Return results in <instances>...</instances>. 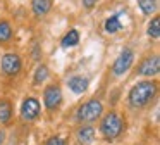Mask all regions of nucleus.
Masks as SVG:
<instances>
[{
    "instance_id": "obj_1",
    "label": "nucleus",
    "mask_w": 160,
    "mask_h": 145,
    "mask_svg": "<svg viewBox=\"0 0 160 145\" xmlns=\"http://www.w3.org/2000/svg\"><path fill=\"white\" fill-rule=\"evenodd\" d=\"M157 93L155 81H139L129 92V104L132 107H145Z\"/></svg>"
},
{
    "instance_id": "obj_2",
    "label": "nucleus",
    "mask_w": 160,
    "mask_h": 145,
    "mask_svg": "<svg viewBox=\"0 0 160 145\" xmlns=\"http://www.w3.org/2000/svg\"><path fill=\"white\" fill-rule=\"evenodd\" d=\"M103 112V105H102L100 100H88L83 105L78 109L76 112V119L79 123H91V121H97L98 117Z\"/></svg>"
},
{
    "instance_id": "obj_3",
    "label": "nucleus",
    "mask_w": 160,
    "mask_h": 145,
    "mask_svg": "<svg viewBox=\"0 0 160 145\" xmlns=\"http://www.w3.org/2000/svg\"><path fill=\"white\" fill-rule=\"evenodd\" d=\"M124 130V121L122 117L119 116L117 112H110L102 119V124H100V131L103 133L105 138H115L122 133Z\"/></svg>"
},
{
    "instance_id": "obj_4",
    "label": "nucleus",
    "mask_w": 160,
    "mask_h": 145,
    "mask_svg": "<svg viewBox=\"0 0 160 145\" xmlns=\"http://www.w3.org/2000/svg\"><path fill=\"white\" fill-rule=\"evenodd\" d=\"M132 62H134V54H132V50L131 48H124V50L121 52V55L115 59L114 66H112V71H114L115 76H121L131 67Z\"/></svg>"
},
{
    "instance_id": "obj_5",
    "label": "nucleus",
    "mask_w": 160,
    "mask_h": 145,
    "mask_svg": "<svg viewBox=\"0 0 160 145\" xmlns=\"http://www.w3.org/2000/svg\"><path fill=\"white\" fill-rule=\"evenodd\" d=\"M22 61L18 54H5L2 57V71L9 76H16L19 71H21Z\"/></svg>"
},
{
    "instance_id": "obj_6",
    "label": "nucleus",
    "mask_w": 160,
    "mask_h": 145,
    "mask_svg": "<svg viewBox=\"0 0 160 145\" xmlns=\"http://www.w3.org/2000/svg\"><path fill=\"white\" fill-rule=\"evenodd\" d=\"M43 100H45L47 109H55L59 107V104L62 102V92H60L59 85H50L45 88V93H43Z\"/></svg>"
},
{
    "instance_id": "obj_7",
    "label": "nucleus",
    "mask_w": 160,
    "mask_h": 145,
    "mask_svg": "<svg viewBox=\"0 0 160 145\" xmlns=\"http://www.w3.org/2000/svg\"><path fill=\"white\" fill-rule=\"evenodd\" d=\"M40 112V102L36 99H33V97H29V99H26L24 102H22L21 105V116L24 121H33L36 116H38Z\"/></svg>"
},
{
    "instance_id": "obj_8",
    "label": "nucleus",
    "mask_w": 160,
    "mask_h": 145,
    "mask_svg": "<svg viewBox=\"0 0 160 145\" xmlns=\"http://www.w3.org/2000/svg\"><path fill=\"white\" fill-rule=\"evenodd\" d=\"M160 69V62H158V57H150V59H145L141 62V66L138 67V72L141 76H155Z\"/></svg>"
},
{
    "instance_id": "obj_9",
    "label": "nucleus",
    "mask_w": 160,
    "mask_h": 145,
    "mask_svg": "<svg viewBox=\"0 0 160 145\" xmlns=\"http://www.w3.org/2000/svg\"><path fill=\"white\" fill-rule=\"evenodd\" d=\"M67 85L74 93H83L88 88V79L84 76H72V78H69Z\"/></svg>"
},
{
    "instance_id": "obj_10",
    "label": "nucleus",
    "mask_w": 160,
    "mask_h": 145,
    "mask_svg": "<svg viewBox=\"0 0 160 145\" xmlns=\"http://www.w3.org/2000/svg\"><path fill=\"white\" fill-rule=\"evenodd\" d=\"M31 7L36 16H45L50 10V7H52V0H33Z\"/></svg>"
},
{
    "instance_id": "obj_11",
    "label": "nucleus",
    "mask_w": 160,
    "mask_h": 145,
    "mask_svg": "<svg viewBox=\"0 0 160 145\" xmlns=\"http://www.w3.org/2000/svg\"><path fill=\"white\" fill-rule=\"evenodd\" d=\"M12 116V107L9 100H0V123H9Z\"/></svg>"
},
{
    "instance_id": "obj_12",
    "label": "nucleus",
    "mask_w": 160,
    "mask_h": 145,
    "mask_svg": "<svg viewBox=\"0 0 160 145\" xmlns=\"http://www.w3.org/2000/svg\"><path fill=\"white\" fill-rule=\"evenodd\" d=\"M95 138V130L91 126H84L79 130V133H78V140L81 142V143H90V142H93Z\"/></svg>"
},
{
    "instance_id": "obj_13",
    "label": "nucleus",
    "mask_w": 160,
    "mask_h": 145,
    "mask_svg": "<svg viewBox=\"0 0 160 145\" xmlns=\"http://www.w3.org/2000/svg\"><path fill=\"white\" fill-rule=\"evenodd\" d=\"M12 38V28L7 21H0V43H5Z\"/></svg>"
},
{
    "instance_id": "obj_14",
    "label": "nucleus",
    "mask_w": 160,
    "mask_h": 145,
    "mask_svg": "<svg viewBox=\"0 0 160 145\" xmlns=\"http://www.w3.org/2000/svg\"><path fill=\"white\" fill-rule=\"evenodd\" d=\"M121 28H122V23L119 21L117 16H112L105 21V31H107V33H115V31H119Z\"/></svg>"
},
{
    "instance_id": "obj_15",
    "label": "nucleus",
    "mask_w": 160,
    "mask_h": 145,
    "mask_svg": "<svg viewBox=\"0 0 160 145\" xmlns=\"http://www.w3.org/2000/svg\"><path fill=\"white\" fill-rule=\"evenodd\" d=\"M78 41H79V35H78V31L71 30L69 33L62 38V47H72V45H76Z\"/></svg>"
},
{
    "instance_id": "obj_16",
    "label": "nucleus",
    "mask_w": 160,
    "mask_h": 145,
    "mask_svg": "<svg viewBox=\"0 0 160 145\" xmlns=\"http://www.w3.org/2000/svg\"><path fill=\"white\" fill-rule=\"evenodd\" d=\"M139 7H141L143 14H152L157 10V2L155 0H138Z\"/></svg>"
},
{
    "instance_id": "obj_17",
    "label": "nucleus",
    "mask_w": 160,
    "mask_h": 145,
    "mask_svg": "<svg viewBox=\"0 0 160 145\" xmlns=\"http://www.w3.org/2000/svg\"><path fill=\"white\" fill-rule=\"evenodd\" d=\"M148 35L152 38H158L160 36V19L158 17H153L152 23L148 24Z\"/></svg>"
},
{
    "instance_id": "obj_18",
    "label": "nucleus",
    "mask_w": 160,
    "mask_h": 145,
    "mask_svg": "<svg viewBox=\"0 0 160 145\" xmlns=\"http://www.w3.org/2000/svg\"><path fill=\"white\" fill-rule=\"evenodd\" d=\"M48 78V67L47 66H40L38 69H36V72H35V83H42V81H45V79Z\"/></svg>"
},
{
    "instance_id": "obj_19",
    "label": "nucleus",
    "mask_w": 160,
    "mask_h": 145,
    "mask_svg": "<svg viewBox=\"0 0 160 145\" xmlns=\"http://www.w3.org/2000/svg\"><path fill=\"white\" fill-rule=\"evenodd\" d=\"M47 145H66V142H64L62 138H59V137H52L48 142H47Z\"/></svg>"
},
{
    "instance_id": "obj_20",
    "label": "nucleus",
    "mask_w": 160,
    "mask_h": 145,
    "mask_svg": "<svg viewBox=\"0 0 160 145\" xmlns=\"http://www.w3.org/2000/svg\"><path fill=\"white\" fill-rule=\"evenodd\" d=\"M98 0H83V5L86 7V9H91V7H95V3H97Z\"/></svg>"
},
{
    "instance_id": "obj_21",
    "label": "nucleus",
    "mask_w": 160,
    "mask_h": 145,
    "mask_svg": "<svg viewBox=\"0 0 160 145\" xmlns=\"http://www.w3.org/2000/svg\"><path fill=\"white\" fill-rule=\"evenodd\" d=\"M4 138H5V133L2 130H0V145H2V142H4Z\"/></svg>"
}]
</instances>
